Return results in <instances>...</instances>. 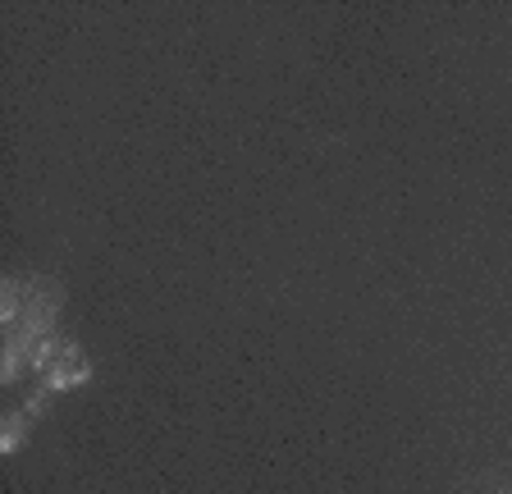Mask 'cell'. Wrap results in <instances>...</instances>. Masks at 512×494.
I'll use <instances>...</instances> for the list:
<instances>
[{"label": "cell", "instance_id": "obj_1", "mask_svg": "<svg viewBox=\"0 0 512 494\" xmlns=\"http://www.w3.org/2000/svg\"><path fill=\"white\" fill-rule=\"evenodd\" d=\"M92 380V362H87V353L78 344H60V353H55V362L46 366V389H78Z\"/></svg>", "mask_w": 512, "mask_h": 494}, {"label": "cell", "instance_id": "obj_2", "mask_svg": "<svg viewBox=\"0 0 512 494\" xmlns=\"http://www.w3.org/2000/svg\"><path fill=\"white\" fill-rule=\"evenodd\" d=\"M23 444H28V412H14V417H5V426H0V453L10 458Z\"/></svg>", "mask_w": 512, "mask_h": 494}, {"label": "cell", "instance_id": "obj_3", "mask_svg": "<svg viewBox=\"0 0 512 494\" xmlns=\"http://www.w3.org/2000/svg\"><path fill=\"white\" fill-rule=\"evenodd\" d=\"M51 398H55V389H32V394H28V408H23V412H28V417H42V412L46 408H51Z\"/></svg>", "mask_w": 512, "mask_h": 494}]
</instances>
